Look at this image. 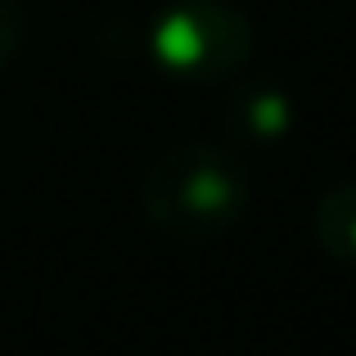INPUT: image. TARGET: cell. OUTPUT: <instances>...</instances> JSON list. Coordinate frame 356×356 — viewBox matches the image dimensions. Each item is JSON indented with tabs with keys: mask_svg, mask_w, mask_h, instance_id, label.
Instances as JSON below:
<instances>
[{
	"mask_svg": "<svg viewBox=\"0 0 356 356\" xmlns=\"http://www.w3.org/2000/svg\"><path fill=\"white\" fill-rule=\"evenodd\" d=\"M252 203L248 172L230 149L185 140L154 158L140 181V208L149 226L181 243H208L235 230Z\"/></svg>",
	"mask_w": 356,
	"mask_h": 356,
	"instance_id": "6da1fadb",
	"label": "cell"
},
{
	"mask_svg": "<svg viewBox=\"0 0 356 356\" xmlns=\"http://www.w3.org/2000/svg\"><path fill=\"white\" fill-rule=\"evenodd\" d=\"M316 239L330 257L356 261V181L325 190V199L316 203Z\"/></svg>",
	"mask_w": 356,
	"mask_h": 356,
	"instance_id": "277c9868",
	"label": "cell"
},
{
	"mask_svg": "<svg viewBox=\"0 0 356 356\" xmlns=\"http://www.w3.org/2000/svg\"><path fill=\"white\" fill-rule=\"evenodd\" d=\"M289 118H293V104H289L284 90L275 86H243L235 99H230V131L239 140H257V145H275L289 131Z\"/></svg>",
	"mask_w": 356,
	"mask_h": 356,
	"instance_id": "3957f363",
	"label": "cell"
},
{
	"mask_svg": "<svg viewBox=\"0 0 356 356\" xmlns=\"http://www.w3.org/2000/svg\"><path fill=\"white\" fill-rule=\"evenodd\" d=\"M252 50L248 14L230 0H172L154 23V54L185 81L235 72Z\"/></svg>",
	"mask_w": 356,
	"mask_h": 356,
	"instance_id": "7a4b0ae2",
	"label": "cell"
},
{
	"mask_svg": "<svg viewBox=\"0 0 356 356\" xmlns=\"http://www.w3.org/2000/svg\"><path fill=\"white\" fill-rule=\"evenodd\" d=\"M18 41H23V5L18 0H0V68L14 59Z\"/></svg>",
	"mask_w": 356,
	"mask_h": 356,
	"instance_id": "5b68a950",
	"label": "cell"
}]
</instances>
